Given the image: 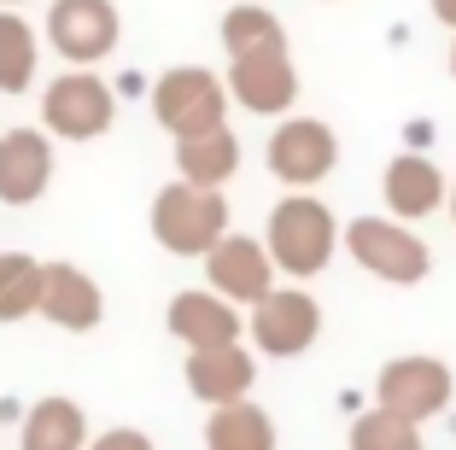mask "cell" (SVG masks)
<instances>
[{
	"mask_svg": "<svg viewBox=\"0 0 456 450\" xmlns=\"http://www.w3.org/2000/svg\"><path fill=\"white\" fill-rule=\"evenodd\" d=\"M216 36H223L228 59L264 53V47H287V24L269 12V6H257V0H240V6H228L223 24H216Z\"/></svg>",
	"mask_w": 456,
	"mask_h": 450,
	"instance_id": "44dd1931",
	"label": "cell"
},
{
	"mask_svg": "<svg viewBox=\"0 0 456 450\" xmlns=\"http://www.w3.org/2000/svg\"><path fill=\"white\" fill-rule=\"evenodd\" d=\"M88 450H159L141 427H106V433L88 438Z\"/></svg>",
	"mask_w": 456,
	"mask_h": 450,
	"instance_id": "cb8c5ba5",
	"label": "cell"
},
{
	"mask_svg": "<svg viewBox=\"0 0 456 450\" xmlns=\"http://www.w3.org/2000/svg\"><path fill=\"white\" fill-rule=\"evenodd\" d=\"M264 159H269V176H275V182H287L293 193H310L316 182L334 176L339 135L328 129L322 118H281L275 135H269V146H264Z\"/></svg>",
	"mask_w": 456,
	"mask_h": 450,
	"instance_id": "ba28073f",
	"label": "cell"
},
{
	"mask_svg": "<svg viewBox=\"0 0 456 450\" xmlns=\"http://www.w3.org/2000/svg\"><path fill=\"white\" fill-rule=\"evenodd\" d=\"M451 77H456V36H451Z\"/></svg>",
	"mask_w": 456,
	"mask_h": 450,
	"instance_id": "4316f807",
	"label": "cell"
},
{
	"mask_svg": "<svg viewBox=\"0 0 456 450\" xmlns=\"http://www.w3.org/2000/svg\"><path fill=\"white\" fill-rule=\"evenodd\" d=\"M147 223H152V240L170 258H205L228 234V199H223V187H193L175 176L170 187L152 193Z\"/></svg>",
	"mask_w": 456,
	"mask_h": 450,
	"instance_id": "7a4b0ae2",
	"label": "cell"
},
{
	"mask_svg": "<svg viewBox=\"0 0 456 450\" xmlns=\"http://www.w3.org/2000/svg\"><path fill=\"white\" fill-rule=\"evenodd\" d=\"M339 246L351 252V264L369 269V275L387 281V287H416V281L433 275L428 240L410 223H398V217H357V223H346Z\"/></svg>",
	"mask_w": 456,
	"mask_h": 450,
	"instance_id": "3957f363",
	"label": "cell"
},
{
	"mask_svg": "<svg viewBox=\"0 0 456 450\" xmlns=\"http://www.w3.org/2000/svg\"><path fill=\"white\" fill-rule=\"evenodd\" d=\"M118 123V88L94 70H59L41 88V129L53 141H100Z\"/></svg>",
	"mask_w": 456,
	"mask_h": 450,
	"instance_id": "5b68a950",
	"label": "cell"
},
{
	"mask_svg": "<svg viewBox=\"0 0 456 450\" xmlns=\"http://www.w3.org/2000/svg\"><path fill=\"white\" fill-rule=\"evenodd\" d=\"M188 392L200 397V404H240V397H252L257 386V357L246 351V345H211V351H188Z\"/></svg>",
	"mask_w": 456,
	"mask_h": 450,
	"instance_id": "2e32d148",
	"label": "cell"
},
{
	"mask_svg": "<svg viewBox=\"0 0 456 450\" xmlns=\"http://www.w3.org/2000/svg\"><path fill=\"white\" fill-rule=\"evenodd\" d=\"M36 24H29L18 6H0V94H29L36 88Z\"/></svg>",
	"mask_w": 456,
	"mask_h": 450,
	"instance_id": "ffe728a7",
	"label": "cell"
},
{
	"mask_svg": "<svg viewBox=\"0 0 456 450\" xmlns=\"http://www.w3.org/2000/svg\"><path fill=\"white\" fill-rule=\"evenodd\" d=\"M380 199H387V217H398V223H428L433 211H444L451 205V182H444V170L428 159V152H398V159L387 164V176H380Z\"/></svg>",
	"mask_w": 456,
	"mask_h": 450,
	"instance_id": "5bb4252c",
	"label": "cell"
},
{
	"mask_svg": "<svg viewBox=\"0 0 456 450\" xmlns=\"http://www.w3.org/2000/svg\"><path fill=\"white\" fill-rule=\"evenodd\" d=\"M240 170V135L228 129H205V135H188V141H175V176L193 187H223L234 182Z\"/></svg>",
	"mask_w": 456,
	"mask_h": 450,
	"instance_id": "ac0fdd59",
	"label": "cell"
},
{
	"mask_svg": "<svg viewBox=\"0 0 456 450\" xmlns=\"http://www.w3.org/2000/svg\"><path fill=\"white\" fill-rule=\"evenodd\" d=\"M0 6H18V0H0Z\"/></svg>",
	"mask_w": 456,
	"mask_h": 450,
	"instance_id": "83f0119b",
	"label": "cell"
},
{
	"mask_svg": "<svg viewBox=\"0 0 456 450\" xmlns=\"http://www.w3.org/2000/svg\"><path fill=\"white\" fill-rule=\"evenodd\" d=\"M47 41L53 53L77 70H94L100 59L118 53L123 41V18L111 0H53L47 6Z\"/></svg>",
	"mask_w": 456,
	"mask_h": 450,
	"instance_id": "9c48e42d",
	"label": "cell"
},
{
	"mask_svg": "<svg viewBox=\"0 0 456 450\" xmlns=\"http://www.w3.org/2000/svg\"><path fill=\"white\" fill-rule=\"evenodd\" d=\"M47 187H53V135L36 129V123L6 129L0 135V205L24 211Z\"/></svg>",
	"mask_w": 456,
	"mask_h": 450,
	"instance_id": "7c38bea8",
	"label": "cell"
},
{
	"mask_svg": "<svg viewBox=\"0 0 456 450\" xmlns=\"http://www.w3.org/2000/svg\"><path fill=\"white\" fill-rule=\"evenodd\" d=\"M228 100L252 118H287L298 100V65L287 47H264V53L228 59Z\"/></svg>",
	"mask_w": 456,
	"mask_h": 450,
	"instance_id": "30bf717a",
	"label": "cell"
},
{
	"mask_svg": "<svg viewBox=\"0 0 456 450\" xmlns=\"http://www.w3.org/2000/svg\"><path fill=\"white\" fill-rule=\"evenodd\" d=\"M41 310V258L0 252V322H29Z\"/></svg>",
	"mask_w": 456,
	"mask_h": 450,
	"instance_id": "7402d4cb",
	"label": "cell"
},
{
	"mask_svg": "<svg viewBox=\"0 0 456 450\" xmlns=\"http://www.w3.org/2000/svg\"><path fill=\"white\" fill-rule=\"evenodd\" d=\"M147 100L170 141H188V135H205V129L228 123V82L205 65H170L147 88Z\"/></svg>",
	"mask_w": 456,
	"mask_h": 450,
	"instance_id": "277c9868",
	"label": "cell"
},
{
	"mask_svg": "<svg viewBox=\"0 0 456 450\" xmlns=\"http://www.w3.org/2000/svg\"><path fill=\"white\" fill-rule=\"evenodd\" d=\"M339 217L328 211L316 193H287L269 205V223H264V246L269 258H275V269L293 281H310V275H322L328 264H334L339 252Z\"/></svg>",
	"mask_w": 456,
	"mask_h": 450,
	"instance_id": "6da1fadb",
	"label": "cell"
},
{
	"mask_svg": "<svg viewBox=\"0 0 456 450\" xmlns=\"http://www.w3.org/2000/svg\"><path fill=\"white\" fill-rule=\"evenodd\" d=\"M451 392H456V374L444 357H428V351H403V357H387L375 374V404L403 421H433V415L451 410Z\"/></svg>",
	"mask_w": 456,
	"mask_h": 450,
	"instance_id": "8992f818",
	"label": "cell"
},
{
	"mask_svg": "<svg viewBox=\"0 0 456 450\" xmlns=\"http://www.w3.org/2000/svg\"><path fill=\"white\" fill-rule=\"evenodd\" d=\"M200 264H205V287L223 292L228 305H240V310H252L264 292H275V258L252 234H223Z\"/></svg>",
	"mask_w": 456,
	"mask_h": 450,
	"instance_id": "8fae6325",
	"label": "cell"
},
{
	"mask_svg": "<svg viewBox=\"0 0 456 450\" xmlns=\"http://www.w3.org/2000/svg\"><path fill=\"white\" fill-rule=\"evenodd\" d=\"M444 211H451V217H456V182H451V205H444Z\"/></svg>",
	"mask_w": 456,
	"mask_h": 450,
	"instance_id": "484cf974",
	"label": "cell"
},
{
	"mask_svg": "<svg viewBox=\"0 0 456 450\" xmlns=\"http://www.w3.org/2000/svg\"><path fill=\"white\" fill-rule=\"evenodd\" d=\"M164 322H170V333L188 345V351H211V345H240L246 340L240 305H228L223 292H211V287L175 292L170 310H164Z\"/></svg>",
	"mask_w": 456,
	"mask_h": 450,
	"instance_id": "9a60e30c",
	"label": "cell"
},
{
	"mask_svg": "<svg viewBox=\"0 0 456 450\" xmlns=\"http://www.w3.org/2000/svg\"><path fill=\"white\" fill-rule=\"evenodd\" d=\"M346 450H428V445H421L416 421H403V415H392V410L375 404V410H362L357 421H351Z\"/></svg>",
	"mask_w": 456,
	"mask_h": 450,
	"instance_id": "603a6c76",
	"label": "cell"
},
{
	"mask_svg": "<svg viewBox=\"0 0 456 450\" xmlns=\"http://www.w3.org/2000/svg\"><path fill=\"white\" fill-rule=\"evenodd\" d=\"M275 421L269 410H257L252 397L240 404H216L211 421H205V450H275Z\"/></svg>",
	"mask_w": 456,
	"mask_h": 450,
	"instance_id": "d6986e66",
	"label": "cell"
},
{
	"mask_svg": "<svg viewBox=\"0 0 456 450\" xmlns=\"http://www.w3.org/2000/svg\"><path fill=\"white\" fill-rule=\"evenodd\" d=\"M433 18H439V24L456 36V0H433Z\"/></svg>",
	"mask_w": 456,
	"mask_h": 450,
	"instance_id": "d4e9b609",
	"label": "cell"
},
{
	"mask_svg": "<svg viewBox=\"0 0 456 450\" xmlns=\"http://www.w3.org/2000/svg\"><path fill=\"white\" fill-rule=\"evenodd\" d=\"M36 316H47L65 333H94L106 322V292H100V281L82 264L53 258V264H41V310Z\"/></svg>",
	"mask_w": 456,
	"mask_h": 450,
	"instance_id": "4fadbf2b",
	"label": "cell"
},
{
	"mask_svg": "<svg viewBox=\"0 0 456 450\" xmlns=\"http://www.w3.org/2000/svg\"><path fill=\"white\" fill-rule=\"evenodd\" d=\"M18 450H88V415L77 397H36L18 421Z\"/></svg>",
	"mask_w": 456,
	"mask_h": 450,
	"instance_id": "e0dca14e",
	"label": "cell"
},
{
	"mask_svg": "<svg viewBox=\"0 0 456 450\" xmlns=\"http://www.w3.org/2000/svg\"><path fill=\"white\" fill-rule=\"evenodd\" d=\"M246 340L275 363L305 357L310 345L322 340V305H316L305 287H275L246 310Z\"/></svg>",
	"mask_w": 456,
	"mask_h": 450,
	"instance_id": "52a82bcc",
	"label": "cell"
}]
</instances>
